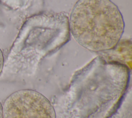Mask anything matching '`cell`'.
<instances>
[{"label": "cell", "instance_id": "obj_2", "mask_svg": "<svg viewBox=\"0 0 132 118\" xmlns=\"http://www.w3.org/2000/svg\"><path fill=\"white\" fill-rule=\"evenodd\" d=\"M3 118H56L50 101L41 93L23 89L10 94L4 101Z\"/></svg>", "mask_w": 132, "mask_h": 118}, {"label": "cell", "instance_id": "obj_4", "mask_svg": "<svg viewBox=\"0 0 132 118\" xmlns=\"http://www.w3.org/2000/svg\"><path fill=\"white\" fill-rule=\"evenodd\" d=\"M0 118H3V106L0 102Z\"/></svg>", "mask_w": 132, "mask_h": 118}, {"label": "cell", "instance_id": "obj_1", "mask_svg": "<svg viewBox=\"0 0 132 118\" xmlns=\"http://www.w3.org/2000/svg\"><path fill=\"white\" fill-rule=\"evenodd\" d=\"M70 26L81 46L94 52H106L119 42L124 22L110 0H79L72 11Z\"/></svg>", "mask_w": 132, "mask_h": 118}, {"label": "cell", "instance_id": "obj_3", "mask_svg": "<svg viewBox=\"0 0 132 118\" xmlns=\"http://www.w3.org/2000/svg\"><path fill=\"white\" fill-rule=\"evenodd\" d=\"M4 65V57L2 50L0 49V75L2 73Z\"/></svg>", "mask_w": 132, "mask_h": 118}]
</instances>
